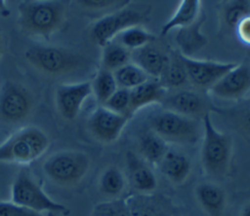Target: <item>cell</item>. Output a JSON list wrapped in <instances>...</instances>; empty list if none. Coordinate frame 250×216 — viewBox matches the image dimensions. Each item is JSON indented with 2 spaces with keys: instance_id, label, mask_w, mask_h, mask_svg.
Here are the masks:
<instances>
[{
  "instance_id": "obj_19",
  "label": "cell",
  "mask_w": 250,
  "mask_h": 216,
  "mask_svg": "<svg viewBox=\"0 0 250 216\" xmlns=\"http://www.w3.org/2000/svg\"><path fill=\"white\" fill-rule=\"evenodd\" d=\"M131 58L133 63L141 67L148 77L161 78L169 57L151 43L132 51Z\"/></svg>"
},
{
  "instance_id": "obj_21",
  "label": "cell",
  "mask_w": 250,
  "mask_h": 216,
  "mask_svg": "<svg viewBox=\"0 0 250 216\" xmlns=\"http://www.w3.org/2000/svg\"><path fill=\"white\" fill-rule=\"evenodd\" d=\"M157 167L170 182L181 185L188 179L191 170V163L186 155L169 149Z\"/></svg>"
},
{
  "instance_id": "obj_33",
  "label": "cell",
  "mask_w": 250,
  "mask_h": 216,
  "mask_svg": "<svg viewBox=\"0 0 250 216\" xmlns=\"http://www.w3.org/2000/svg\"><path fill=\"white\" fill-rule=\"evenodd\" d=\"M77 3L88 10H107L114 9L115 11L120 10L124 7L129 6L130 1L128 0H80Z\"/></svg>"
},
{
  "instance_id": "obj_3",
  "label": "cell",
  "mask_w": 250,
  "mask_h": 216,
  "mask_svg": "<svg viewBox=\"0 0 250 216\" xmlns=\"http://www.w3.org/2000/svg\"><path fill=\"white\" fill-rule=\"evenodd\" d=\"M203 141L201 146V164L204 171L215 178H224L231 162V141L213 125L210 113L202 118Z\"/></svg>"
},
{
  "instance_id": "obj_38",
  "label": "cell",
  "mask_w": 250,
  "mask_h": 216,
  "mask_svg": "<svg viewBox=\"0 0 250 216\" xmlns=\"http://www.w3.org/2000/svg\"><path fill=\"white\" fill-rule=\"evenodd\" d=\"M1 51H2V49H1V44H0V56H1Z\"/></svg>"
},
{
  "instance_id": "obj_17",
  "label": "cell",
  "mask_w": 250,
  "mask_h": 216,
  "mask_svg": "<svg viewBox=\"0 0 250 216\" xmlns=\"http://www.w3.org/2000/svg\"><path fill=\"white\" fill-rule=\"evenodd\" d=\"M205 16L202 15L191 24L179 28L175 37V41L179 47L180 54L191 57L202 50L207 44L208 39L201 32V26L204 22Z\"/></svg>"
},
{
  "instance_id": "obj_25",
  "label": "cell",
  "mask_w": 250,
  "mask_h": 216,
  "mask_svg": "<svg viewBox=\"0 0 250 216\" xmlns=\"http://www.w3.org/2000/svg\"><path fill=\"white\" fill-rule=\"evenodd\" d=\"M102 68L114 72L127 64L131 58V53L116 40H112L103 47Z\"/></svg>"
},
{
  "instance_id": "obj_26",
  "label": "cell",
  "mask_w": 250,
  "mask_h": 216,
  "mask_svg": "<svg viewBox=\"0 0 250 216\" xmlns=\"http://www.w3.org/2000/svg\"><path fill=\"white\" fill-rule=\"evenodd\" d=\"M118 88L132 90L149 80L148 75L137 64L127 63L113 72Z\"/></svg>"
},
{
  "instance_id": "obj_16",
  "label": "cell",
  "mask_w": 250,
  "mask_h": 216,
  "mask_svg": "<svg viewBox=\"0 0 250 216\" xmlns=\"http://www.w3.org/2000/svg\"><path fill=\"white\" fill-rule=\"evenodd\" d=\"M164 109L195 119L203 118L207 113L206 104L201 95L193 90H180L166 96L161 103Z\"/></svg>"
},
{
  "instance_id": "obj_23",
  "label": "cell",
  "mask_w": 250,
  "mask_h": 216,
  "mask_svg": "<svg viewBox=\"0 0 250 216\" xmlns=\"http://www.w3.org/2000/svg\"><path fill=\"white\" fill-rule=\"evenodd\" d=\"M201 2L198 0H182L172 18L161 28L160 34L167 35L176 28H182L193 23L199 18Z\"/></svg>"
},
{
  "instance_id": "obj_27",
  "label": "cell",
  "mask_w": 250,
  "mask_h": 216,
  "mask_svg": "<svg viewBox=\"0 0 250 216\" xmlns=\"http://www.w3.org/2000/svg\"><path fill=\"white\" fill-rule=\"evenodd\" d=\"M117 89L118 86L113 72L101 67L92 83L93 93L95 94L97 101L101 105H104Z\"/></svg>"
},
{
  "instance_id": "obj_30",
  "label": "cell",
  "mask_w": 250,
  "mask_h": 216,
  "mask_svg": "<svg viewBox=\"0 0 250 216\" xmlns=\"http://www.w3.org/2000/svg\"><path fill=\"white\" fill-rule=\"evenodd\" d=\"M90 216H131V213L126 198H118L96 204Z\"/></svg>"
},
{
  "instance_id": "obj_2",
  "label": "cell",
  "mask_w": 250,
  "mask_h": 216,
  "mask_svg": "<svg viewBox=\"0 0 250 216\" xmlns=\"http://www.w3.org/2000/svg\"><path fill=\"white\" fill-rule=\"evenodd\" d=\"M24 57L34 69L51 76L73 74L89 65V59L83 54L61 47L32 46Z\"/></svg>"
},
{
  "instance_id": "obj_36",
  "label": "cell",
  "mask_w": 250,
  "mask_h": 216,
  "mask_svg": "<svg viewBox=\"0 0 250 216\" xmlns=\"http://www.w3.org/2000/svg\"><path fill=\"white\" fill-rule=\"evenodd\" d=\"M235 29L239 40L243 44L250 46V15L240 20Z\"/></svg>"
},
{
  "instance_id": "obj_4",
  "label": "cell",
  "mask_w": 250,
  "mask_h": 216,
  "mask_svg": "<svg viewBox=\"0 0 250 216\" xmlns=\"http://www.w3.org/2000/svg\"><path fill=\"white\" fill-rule=\"evenodd\" d=\"M47 134L35 126L24 127L0 144V162L28 163L40 158L49 148Z\"/></svg>"
},
{
  "instance_id": "obj_11",
  "label": "cell",
  "mask_w": 250,
  "mask_h": 216,
  "mask_svg": "<svg viewBox=\"0 0 250 216\" xmlns=\"http://www.w3.org/2000/svg\"><path fill=\"white\" fill-rule=\"evenodd\" d=\"M183 63L188 80L197 87L211 88L225 74L237 64L232 62H217L210 60H198L177 54Z\"/></svg>"
},
{
  "instance_id": "obj_10",
  "label": "cell",
  "mask_w": 250,
  "mask_h": 216,
  "mask_svg": "<svg viewBox=\"0 0 250 216\" xmlns=\"http://www.w3.org/2000/svg\"><path fill=\"white\" fill-rule=\"evenodd\" d=\"M129 118L115 113L105 106L97 107L88 119V128L91 134L100 142L109 144L121 134Z\"/></svg>"
},
{
  "instance_id": "obj_35",
  "label": "cell",
  "mask_w": 250,
  "mask_h": 216,
  "mask_svg": "<svg viewBox=\"0 0 250 216\" xmlns=\"http://www.w3.org/2000/svg\"><path fill=\"white\" fill-rule=\"evenodd\" d=\"M235 123L239 130L250 137V107L235 113Z\"/></svg>"
},
{
  "instance_id": "obj_18",
  "label": "cell",
  "mask_w": 250,
  "mask_h": 216,
  "mask_svg": "<svg viewBox=\"0 0 250 216\" xmlns=\"http://www.w3.org/2000/svg\"><path fill=\"white\" fill-rule=\"evenodd\" d=\"M195 197L201 206L209 216H222L227 204V195L225 190L213 183L202 182L195 188Z\"/></svg>"
},
{
  "instance_id": "obj_14",
  "label": "cell",
  "mask_w": 250,
  "mask_h": 216,
  "mask_svg": "<svg viewBox=\"0 0 250 216\" xmlns=\"http://www.w3.org/2000/svg\"><path fill=\"white\" fill-rule=\"evenodd\" d=\"M131 216H174L170 198L155 193L135 194L126 198Z\"/></svg>"
},
{
  "instance_id": "obj_12",
  "label": "cell",
  "mask_w": 250,
  "mask_h": 216,
  "mask_svg": "<svg viewBox=\"0 0 250 216\" xmlns=\"http://www.w3.org/2000/svg\"><path fill=\"white\" fill-rule=\"evenodd\" d=\"M92 93V83L89 81L61 85L56 90V104L60 114L66 120H74Z\"/></svg>"
},
{
  "instance_id": "obj_31",
  "label": "cell",
  "mask_w": 250,
  "mask_h": 216,
  "mask_svg": "<svg viewBox=\"0 0 250 216\" xmlns=\"http://www.w3.org/2000/svg\"><path fill=\"white\" fill-rule=\"evenodd\" d=\"M250 15V2L245 0H239L231 2L224 12V19L226 23L235 28L236 25L245 17Z\"/></svg>"
},
{
  "instance_id": "obj_37",
  "label": "cell",
  "mask_w": 250,
  "mask_h": 216,
  "mask_svg": "<svg viewBox=\"0 0 250 216\" xmlns=\"http://www.w3.org/2000/svg\"><path fill=\"white\" fill-rule=\"evenodd\" d=\"M239 216H250V201L242 207Z\"/></svg>"
},
{
  "instance_id": "obj_8",
  "label": "cell",
  "mask_w": 250,
  "mask_h": 216,
  "mask_svg": "<svg viewBox=\"0 0 250 216\" xmlns=\"http://www.w3.org/2000/svg\"><path fill=\"white\" fill-rule=\"evenodd\" d=\"M34 105L30 91L17 82H6L0 89V122L16 125L24 121Z\"/></svg>"
},
{
  "instance_id": "obj_20",
  "label": "cell",
  "mask_w": 250,
  "mask_h": 216,
  "mask_svg": "<svg viewBox=\"0 0 250 216\" xmlns=\"http://www.w3.org/2000/svg\"><path fill=\"white\" fill-rule=\"evenodd\" d=\"M138 155L150 165H156L168 152L169 143L154 131L146 127L137 139Z\"/></svg>"
},
{
  "instance_id": "obj_13",
  "label": "cell",
  "mask_w": 250,
  "mask_h": 216,
  "mask_svg": "<svg viewBox=\"0 0 250 216\" xmlns=\"http://www.w3.org/2000/svg\"><path fill=\"white\" fill-rule=\"evenodd\" d=\"M249 90L250 67L247 64H237L210 88L214 95L223 99L239 98Z\"/></svg>"
},
{
  "instance_id": "obj_15",
  "label": "cell",
  "mask_w": 250,
  "mask_h": 216,
  "mask_svg": "<svg viewBox=\"0 0 250 216\" xmlns=\"http://www.w3.org/2000/svg\"><path fill=\"white\" fill-rule=\"evenodd\" d=\"M127 181L137 191V194H150L157 187V179L146 161L138 154L128 151L125 155Z\"/></svg>"
},
{
  "instance_id": "obj_39",
  "label": "cell",
  "mask_w": 250,
  "mask_h": 216,
  "mask_svg": "<svg viewBox=\"0 0 250 216\" xmlns=\"http://www.w3.org/2000/svg\"><path fill=\"white\" fill-rule=\"evenodd\" d=\"M174 216H176V215H174Z\"/></svg>"
},
{
  "instance_id": "obj_6",
  "label": "cell",
  "mask_w": 250,
  "mask_h": 216,
  "mask_svg": "<svg viewBox=\"0 0 250 216\" xmlns=\"http://www.w3.org/2000/svg\"><path fill=\"white\" fill-rule=\"evenodd\" d=\"M89 156L81 151H60L44 162L45 175L55 184L70 187L78 184L90 168Z\"/></svg>"
},
{
  "instance_id": "obj_28",
  "label": "cell",
  "mask_w": 250,
  "mask_h": 216,
  "mask_svg": "<svg viewBox=\"0 0 250 216\" xmlns=\"http://www.w3.org/2000/svg\"><path fill=\"white\" fill-rule=\"evenodd\" d=\"M188 77L187 71L183 63L179 59L178 54H176V56L169 57L166 67L160 78V82L163 84V86L165 88H178L185 86L188 83Z\"/></svg>"
},
{
  "instance_id": "obj_1",
  "label": "cell",
  "mask_w": 250,
  "mask_h": 216,
  "mask_svg": "<svg viewBox=\"0 0 250 216\" xmlns=\"http://www.w3.org/2000/svg\"><path fill=\"white\" fill-rule=\"evenodd\" d=\"M18 22L31 37L49 40L62 25L64 5L58 1H22L18 6Z\"/></svg>"
},
{
  "instance_id": "obj_24",
  "label": "cell",
  "mask_w": 250,
  "mask_h": 216,
  "mask_svg": "<svg viewBox=\"0 0 250 216\" xmlns=\"http://www.w3.org/2000/svg\"><path fill=\"white\" fill-rule=\"evenodd\" d=\"M127 177L117 166L106 167L99 178V191L110 199L118 198L125 190Z\"/></svg>"
},
{
  "instance_id": "obj_5",
  "label": "cell",
  "mask_w": 250,
  "mask_h": 216,
  "mask_svg": "<svg viewBox=\"0 0 250 216\" xmlns=\"http://www.w3.org/2000/svg\"><path fill=\"white\" fill-rule=\"evenodd\" d=\"M147 127L168 143L194 145L199 139V125L195 119L162 109L146 119Z\"/></svg>"
},
{
  "instance_id": "obj_29",
  "label": "cell",
  "mask_w": 250,
  "mask_h": 216,
  "mask_svg": "<svg viewBox=\"0 0 250 216\" xmlns=\"http://www.w3.org/2000/svg\"><path fill=\"white\" fill-rule=\"evenodd\" d=\"M117 42L127 50L134 51L151 44L155 40V36L139 26H133L122 31L117 36Z\"/></svg>"
},
{
  "instance_id": "obj_34",
  "label": "cell",
  "mask_w": 250,
  "mask_h": 216,
  "mask_svg": "<svg viewBox=\"0 0 250 216\" xmlns=\"http://www.w3.org/2000/svg\"><path fill=\"white\" fill-rule=\"evenodd\" d=\"M0 216H42L12 201H0Z\"/></svg>"
},
{
  "instance_id": "obj_7",
  "label": "cell",
  "mask_w": 250,
  "mask_h": 216,
  "mask_svg": "<svg viewBox=\"0 0 250 216\" xmlns=\"http://www.w3.org/2000/svg\"><path fill=\"white\" fill-rule=\"evenodd\" d=\"M11 201L40 214L43 212L67 213L65 205L52 199L25 170H21L12 184Z\"/></svg>"
},
{
  "instance_id": "obj_22",
  "label": "cell",
  "mask_w": 250,
  "mask_h": 216,
  "mask_svg": "<svg viewBox=\"0 0 250 216\" xmlns=\"http://www.w3.org/2000/svg\"><path fill=\"white\" fill-rule=\"evenodd\" d=\"M166 97V88L160 81L148 80L130 90V115L152 103H162Z\"/></svg>"
},
{
  "instance_id": "obj_32",
  "label": "cell",
  "mask_w": 250,
  "mask_h": 216,
  "mask_svg": "<svg viewBox=\"0 0 250 216\" xmlns=\"http://www.w3.org/2000/svg\"><path fill=\"white\" fill-rule=\"evenodd\" d=\"M103 106L130 119V90L118 88Z\"/></svg>"
},
{
  "instance_id": "obj_9",
  "label": "cell",
  "mask_w": 250,
  "mask_h": 216,
  "mask_svg": "<svg viewBox=\"0 0 250 216\" xmlns=\"http://www.w3.org/2000/svg\"><path fill=\"white\" fill-rule=\"evenodd\" d=\"M146 19V14L133 8L124 7L100 18L92 27V36L101 46L114 40L122 31L138 26Z\"/></svg>"
}]
</instances>
